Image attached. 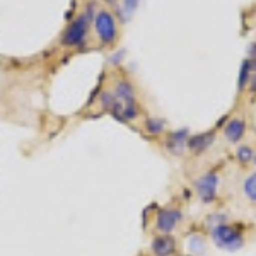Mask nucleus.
Instances as JSON below:
<instances>
[{
  "mask_svg": "<svg viewBox=\"0 0 256 256\" xmlns=\"http://www.w3.org/2000/svg\"><path fill=\"white\" fill-rule=\"evenodd\" d=\"M140 0H123V7H122V16L125 19H130L132 14L137 10Z\"/></svg>",
  "mask_w": 256,
  "mask_h": 256,
  "instance_id": "9b49d317",
  "label": "nucleus"
},
{
  "mask_svg": "<svg viewBox=\"0 0 256 256\" xmlns=\"http://www.w3.org/2000/svg\"><path fill=\"white\" fill-rule=\"evenodd\" d=\"M181 220V212L176 208H164L158 214V218H156V227L158 230H160L162 234L171 232L176 227L178 222Z\"/></svg>",
  "mask_w": 256,
  "mask_h": 256,
  "instance_id": "39448f33",
  "label": "nucleus"
},
{
  "mask_svg": "<svg viewBox=\"0 0 256 256\" xmlns=\"http://www.w3.org/2000/svg\"><path fill=\"white\" fill-rule=\"evenodd\" d=\"M250 70H251V60L242 62L241 72H239V80H238V88L242 89L246 86V82L250 80Z\"/></svg>",
  "mask_w": 256,
  "mask_h": 256,
  "instance_id": "9d476101",
  "label": "nucleus"
},
{
  "mask_svg": "<svg viewBox=\"0 0 256 256\" xmlns=\"http://www.w3.org/2000/svg\"><path fill=\"white\" fill-rule=\"evenodd\" d=\"M86 30H88V20H86L84 16H79V18L67 28V31H65L64 43L68 44V46H77V44H80L86 38Z\"/></svg>",
  "mask_w": 256,
  "mask_h": 256,
  "instance_id": "7ed1b4c3",
  "label": "nucleus"
},
{
  "mask_svg": "<svg viewBox=\"0 0 256 256\" xmlns=\"http://www.w3.org/2000/svg\"><path fill=\"white\" fill-rule=\"evenodd\" d=\"M244 193L251 200H256V174H251L244 181Z\"/></svg>",
  "mask_w": 256,
  "mask_h": 256,
  "instance_id": "f8f14e48",
  "label": "nucleus"
},
{
  "mask_svg": "<svg viewBox=\"0 0 256 256\" xmlns=\"http://www.w3.org/2000/svg\"><path fill=\"white\" fill-rule=\"evenodd\" d=\"M147 130H148V134H152V135H158L162 132V128H164V122L162 120H159V118H150L147 122Z\"/></svg>",
  "mask_w": 256,
  "mask_h": 256,
  "instance_id": "ddd939ff",
  "label": "nucleus"
},
{
  "mask_svg": "<svg viewBox=\"0 0 256 256\" xmlns=\"http://www.w3.org/2000/svg\"><path fill=\"white\" fill-rule=\"evenodd\" d=\"M254 162H256V159H254Z\"/></svg>",
  "mask_w": 256,
  "mask_h": 256,
  "instance_id": "dca6fc26",
  "label": "nucleus"
},
{
  "mask_svg": "<svg viewBox=\"0 0 256 256\" xmlns=\"http://www.w3.org/2000/svg\"><path fill=\"white\" fill-rule=\"evenodd\" d=\"M186 137H188V130L172 132V134L169 135L168 142H166L168 150H171L172 154H181V152H183L184 144H186Z\"/></svg>",
  "mask_w": 256,
  "mask_h": 256,
  "instance_id": "6e6552de",
  "label": "nucleus"
},
{
  "mask_svg": "<svg viewBox=\"0 0 256 256\" xmlns=\"http://www.w3.org/2000/svg\"><path fill=\"white\" fill-rule=\"evenodd\" d=\"M251 89L256 90V76H254V80H253V84H251Z\"/></svg>",
  "mask_w": 256,
  "mask_h": 256,
  "instance_id": "2eb2a0df",
  "label": "nucleus"
},
{
  "mask_svg": "<svg viewBox=\"0 0 256 256\" xmlns=\"http://www.w3.org/2000/svg\"><path fill=\"white\" fill-rule=\"evenodd\" d=\"M96 31L102 43H111L116 36V22L108 10H101L96 16Z\"/></svg>",
  "mask_w": 256,
  "mask_h": 256,
  "instance_id": "f03ea898",
  "label": "nucleus"
},
{
  "mask_svg": "<svg viewBox=\"0 0 256 256\" xmlns=\"http://www.w3.org/2000/svg\"><path fill=\"white\" fill-rule=\"evenodd\" d=\"M217 184H218V178L216 172H207V174H204L196 181V192L205 204H208V202H212L216 198Z\"/></svg>",
  "mask_w": 256,
  "mask_h": 256,
  "instance_id": "20e7f679",
  "label": "nucleus"
},
{
  "mask_svg": "<svg viewBox=\"0 0 256 256\" xmlns=\"http://www.w3.org/2000/svg\"><path fill=\"white\" fill-rule=\"evenodd\" d=\"M244 122L239 118H234L227 123V126L224 128V134H226V138L230 140V142H238L241 140V137L244 135Z\"/></svg>",
  "mask_w": 256,
  "mask_h": 256,
  "instance_id": "1a4fd4ad",
  "label": "nucleus"
},
{
  "mask_svg": "<svg viewBox=\"0 0 256 256\" xmlns=\"http://www.w3.org/2000/svg\"><path fill=\"white\" fill-rule=\"evenodd\" d=\"M214 140H216V135H214L212 132H207V134H198V135L190 137L186 140V144L193 152H202L212 146Z\"/></svg>",
  "mask_w": 256,
  "mask_h": 256,
  "instance_id": "0eeeda50",
  "label": "nucleus"
},
{
  "mask_svg": "<svg viewBox=\"0 0 256 256\" xmlns=\"http://www.w3.org/2000/svg\"><path fill=\"white\" fill-rule=\"evenodd\" d=\"M212 238L217 246L224 248V250L234 251L242 244V236L236 229L229 226H216L212 230Z\"/></svg>",
  "mask_w": 256,
  "mask_h": 256,
  "instance_id": "f257e3e1",
  "label": "nucleus"
},
{
  "mask_svg": "<svg viewBox=\"0 0 256 256\" xmlns=\"http://www.w3.org/2000/svg\"><path fill=\"white\" fill-rule=\"evenodd\" d=\"M152 253L156 256H169L174 251V239L171 236H166V234H162V236L156 238L154 241H152Z\"/></svg>",
  "mask_w": 256,
  "mask_h": 256,
  "instance_id": "423d86ee",
  "label": "nucleus"
},
{
  "mask_svg": "<svg viewBox=\"0 0 256 256\" xmlns=\"http://www.w3.org/2000/svg\"><path fill=\"white\" fill-rule=\"evenodd\" d=\"M238 159L241 160V162H250L251 159H253V150H251V147L248 146H242L238 148Z\"/></svg>",
  "mask_w": 256,
  "mask_h": 256,
  "instance_id": "4468645a",
  "label": "nucleus"
}]
</instances>
